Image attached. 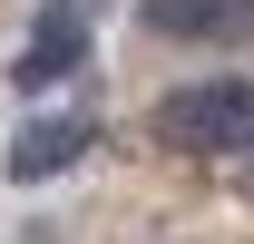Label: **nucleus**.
<instances>
[{
    "mask_svg": "<svg viewBox=\"0 0 254 244\" xmlns=\"http://www.w3.org/2000/svg\"><path fill=\"white\" fill-rule=\"evenodd\" d=\"M137 20L157 39H235L254 20V0H137Z\"/></svg>",
    "mask_w": 254,
    "mask_h": 244,
    "instance_id": "obj_4",
    "label": "nucleus"
},
{
    "mask_svg": "<svg viewBox=\"0 0 254 244\" xmlns=\"http://www.w3.org/2000/svg\"><path fill=\"white\" fill-rule=\"evenodd\" d=\"M157 127L186 156H254V78H186L157 108Z\"/></svg>",
    "mask_w": 254,
    "mask_h": 244,
    "instance_id": "obj_1",
    "label": "nucleus"
},
{
    "mask_svg": "<svg viewBox=\"0 0 254 244\" xmlns=\"http://www.w3.org/2000/svg\"><path fill=\"white\" fill-rule=\"evenodd\" d=\"M78 59H88V0H59V10H39L30 49H20V88H49V78H68Z\"/></svg>",
    "mask_w": 254,
    "mask_h": 244,
    "instance_id": "obj_3",
    "label": "nucleus"
},
{
    "mask_svg": "<svg viewBox=\"0 0 254 244\" xmlns=\"http://www.w3.org/2000/svg\"><path fill=\"white\" fill-rule=\"evenodd\" d=\"M98 147V127L78 118V108H59V118H30L20 137H10V176L39 185V176H59V166H78V156Z\"/></svg>",
    "mask_w": 254,
    "mask_h": 244,
    "instance_id": "obj_2",
    "label": "nucleus"
}]
</instances>
